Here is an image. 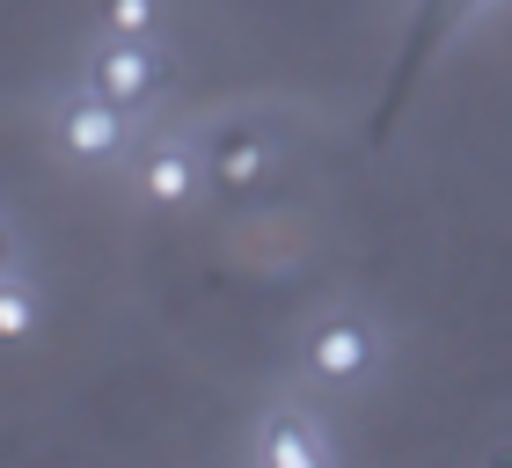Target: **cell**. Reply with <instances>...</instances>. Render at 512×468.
I'll return each mask as SVG.
<instances>
[{
	"mask_svg": "<svg viewBox=\"0 0 512 468\" xmlns=\"http://www.w3.org/2000/svg\"><path fill=\"white\" fill-rule=\"evenodd\" d=\"M161 81H169V59L154 52V44H132V37H110L96 59H88V96L110 103L118 117L147 110L161 96Z\"/></svg>",
	"mask_w": 512,
	"mask_h": 468,
	"instance_id": "obj_1",
	"label": "cell"
},
{
	"mask_svg": "<svg viewBox=\"0 0 512 468\" xmlns=\"http://www.w3.org/2000/svg\"><path fill=\"white\" fill-rule=\"evenodd\" d=\"M308 366L322 373V381H359V373L374 366V330H366L359 315H330V322H315V337H308Z\"/></svg>",
	"mask_w": 512,
	"mask_h": 468,
	"instance_id": "obj_2",
	"label": "cell"
},
{
	"mask_svg": "<svg viewBox=\"0 0 512 468\" xmlns=\"http://www.w3.org/2000/svg\"><path fill=\"white\" fill-rule=\"evenodd\" d=\"M59 147L74 154V161H110V154L125 147V117L110 110V103H96V96H81V103L59 110Z\"/></svg>",
	"mask_w": 512,
	"mask_h": 468,
	"instance_id": "obj_3",
	"label": "cell"
},
{
	"mask_svg": "<svg viewBox=\"0 0 512 468\" xmlns=\"http://www.w3.org/2000/svg\"><path fill=\"white\" fill-rule=\"evenodd\" d=\"M256 461H264V468H330V447H322V432L293 403H278L264 417V454H256Z\"/></svg>",
	"mask_w": 512,
	"mask_h": 468,
	"instance_id": "obj_4",
	"label": "cell"
},
{
	"mask_svg": "<svg viewBox=\"0 0 512 468\" xmlns=\"http://www.w3.org/2000/svg\"><path fill=\"white\" fill-rule=\"evenodd\" d=\"M139 191H147L154 205H183L198 191V154H183V147H154L147 161H139Z\"/></svg>",
	"mask_w": 512,
	"mask_h": 468,
	"instance_id": "obj_5",
	"label": "cell"
},
{
	"mask_svg": "<svg viewBox=\"0 0 512 468\" xmlns=\"http://www.w3.org/2000/svg\"><path fill=\"white\" fill-rule=\"evenodd\" d=\"M271 169V139L264 132H227L213 147V176L227 183V191H249V183H264Z\"/></svg>",
	"mask_w": 512,
	"mask_h": 468,
	"instance_id": "obj_6",
	"label": "cell"
},
{
	"mask_svg": "<svg viewBox=\"0 0 512 468\" xmlns=\"http://www.w3.org/2000/svg\"><path fill=\"white\" fill-rule=\"evenodd\" d=\"M37 322H44V300L22 286V278L0 271V344H22V337H37Z\"/></svg>",
	"mask_w": 512,
	"mask_h": 468,
	"instance_id": "obj_7",
	"label": "cell"
},
{
	"mask_svg": "<svg viewBox=\"0 0 512 468\" xmlns=\"http://www.w3.org/2000/svg\"><path fill=\"white\" fill-rule=\"evenodd\" d=\"M103 22H110V37L147 44L161 30V0H103Z\"/></svg>",
	"mask_w": 512,
	"mask_h": 468,
	"instance_id": "obj_8",
	"label": "cell"
},
{
	"mask_svg": "<svg viewBox=\"0 0 512 468\" xmlns=\"http://www.w3.org/2000/svg\"><path fill=\"white\" fill-rule=\"evenodd\" d=\"M8 264H15V227L0 220V271H8Z\"/></svg>",
	"mask_w": 512,
	"mask_h": 468,
	"instance_id": "obj_9",
	"label": "cell"
}]
</instances>
